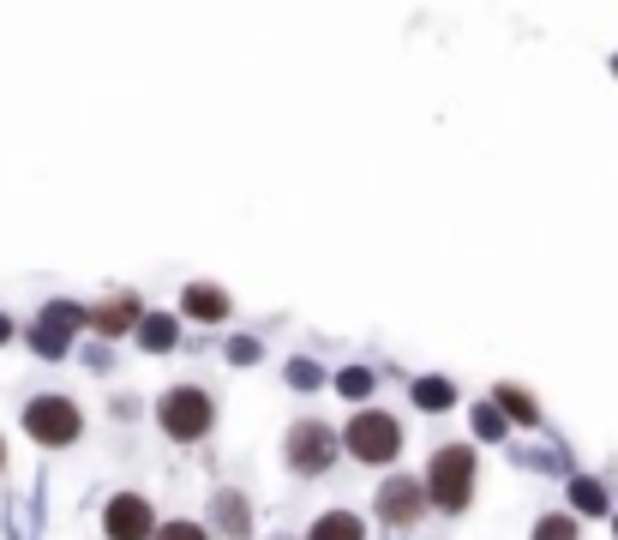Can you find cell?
Segmentation results:
<instances>
[{
	"label": "cell",
	"mask_w": 618,
	"mask_h": 540,
	"mask_svg": "<svg viewBox=\"0 0 618 540\" xmlns=\"http://www.w3.org/2000/svg\"><path fill=\"white\" fill-rule=\"evenodd\" d=\"M421 487H426V504H433L438 516H463L480 492V450L463 445V438H456V445H433V457H426V468H421Z\"/></svg>",
	"instance_id": "cell-1"
},
{
	"label": "cell",
	"mask_w": 618,
	"mask_h": 540,
	"mask_svg": "<svg viewBox=\"0 0 618 540\" xmlns=\"http://www.w3.org/2000/svg\"><path fill=\"white\" fill-rule=\"evenodd\" d=\"M156 433L168 438V445H205L210 433H217V397H210L205 385H193V378H181V385H168L163 397H156Z\"/></svg>",
	"instance_id": "cell-2"
},
{
	"label": "cell",
	"mask_w": 618,
	"mask_h": 540,
	"mask_svg": "<svg viewBox=\"0 0 618 540\" xmlns=\"http://www.w3.org/2000/svg\"><path fill=\"white\" fill-rule=\"evenodd\" d=\"M402 445H409V426L397 421L390 409H355L343 421V457L348 463H361V468H397Z\"/></svg>",
	"instance_id": "cell-3"
},
{
	"label": "cell",
	"mask_w": 618,
	"mask_h": 540,
	"mask_svg": "<svg viewBox=\"0 0 618 540\" xmlns=\"http://www.w3.org/2000/svg\"><path fill=\"white\" fill-rule=\"evenodd\" d=\"M18 426H25V438L37 450H73L91 421H85V409H78L66 390H37V397L18 409Z\"/></svg>",
	"instance_id": "cell-4"
},
{
	"label": "cell",
	"mask_w": 618,
	"mask_h": 540,
	"mask_svg": "<svg viewBox=\"0 0 618 540\" xmlns=\"http://www.w3.org/2000/svg\"><path fill=\"white\" fill-rule=\"evenodd\" d=\"M336 457H343V426L319 421V414H307L283 433V468L295 480H324L336 468Z\"/></svg>",
	"instance_id": "cell-5"
},
{
	"label": "cell",
	"mask_w": 618,
	"mask_h": 540,
	"mask_svg": "<svg viewBox=\"0 0 618 540\" xmlns=\"http://www.w3.org/2000/svg\"><path fill=\"white\" fill-rule=\"evenodd\" d=\"M78 331H91V307L73 300V295H54V300H42L37 319L25 324V348L37 360H66L73 343H78Z\"/></svg>",
	"instance_id": "cell-6"
},
{
	"label": "cell",
	"mask_w": 618,
	"mask_h": 540,
	"mask_svg": "<svg viewBox=\"0 0 618 540\" xmlns=\"http://www.w3.org/2000/svg\"><path fill=\"white\" fill-rule=\"evenodd\" d=\"M426 511H433V504H426L421 475H397V468H390L373 487V516L385 528H414V523H426Z\"/></svg>",
	"instance_id": "cell-7"
},
{
	"label": "cell",
	"mask_w": 618,
	"mask_h": 540,
	"mask_svg": "<svg viewBox=\"0 0 618 540\" xmlns=\"http://www.w3.org/2000/svg\"><path fill=\"white\" fill-rule=\"evenodd\" d=\"M156 528H163V516L144 492L127 487L103 499V540H156Z\"/></svg>",
	"instance_id": "cell-8"
},
{
	"label": "cell",
	"mask_w": 618,
	"mask_h": 540,
	"mask_svg": "<svg viewBox=\"0 0 618 540\" xmlns=\"http://www.w3.org/2000/svg\"><path fill=\"white\" fill-rule=\"evenodd\" d=\"M144 312H151V307H144L139 288H115V295L91 300V336H96V343H120V336H139Z\"/></svg>",
	"instance_id": "cell-9"
},
{
	"label": "cell",
	"mask_w": 618,
	"mask_h": 540,
	"mask_svg": "<svg viewBox=\"0 0 618 540\" xmlns=\"http://www.w3.org/2000/svg\"><path fill=\"white\" fill-rule=\"evenodd\" d=\"M181 324H198V331H217V324L234 319V295L222 283H210V277H193V283H181Z\"/></svg>",
	"instance_id": "cell-10"
},
{
	"label": "cell",
	"mask_w": 618,
	"mask_h": 540,
	"mask_svg": "<svg viewBox=\"0 0 618 540\" xmlns=\"http://www.w3.org/2000/svg\"><path fill=\"white\" fill-rule=\"evenodd\" d=\"M205 528L217 540H253V499H246V487H217L210 492Z\"/></svg>",
	"instance_id": "cell-11"
},
{
	"label": "cell",
	"mask_w": 618,
	"mask_h": 540,
	"mask_svg": "<svg viewBox=\"0 0 618 540\" xmlns=\"http://www.w3.org/2000/svg\"><path fill=\"white\" fill-rule=\"evenodd\" d=\"M132 343H139V355H156V360H163V355H181V348H186V324H181V312L151 307Z\"/></svg>",
	"instance_id": "cell-12"
},
{
	"label": "cell",
	"mask_w": 618,
	"mask_h": 540,
	"mask_svg": "<svg viewBox=\"0 0 618 540\" xmlns=\"http://www.w3.org/2000/svg\"><path fill=\"white\" fill-rule=\"evenodd\" d=\"M492 402H499V414L511 426H528V433H541L546 426V409L535 402V390H523L516 378H499V385H492Z\"/></svg>",
	"instance_id": "cell-13"
},
{
	"label": "cell",
	"mask_w": 618,
	"mask_h": 540,
	"mask_svg": "<svg viewBox=\"0 0 618 540\" xmlns=\"http://www.w3.org/2000/svg\"><path fill=\"white\" fill-rule=\"evenodd\" d=\"M565 499H570V516H577V523L613 516V487H606L601 475H570L565 480Z\"/></svg>",
	"instance_id": "cell-14"
},
{
	"label": "cell",
	"mask_w": 618,
	"mask_h": 540,
	"mask_svg": "<svg viewBox=\"0 0 618 540\" xmlns=\"http://www.w3.org/2000/svg\"><path fill=\"white\" fill-rule=\"evenodd\" d=\"M409 402L421 414H451L456 402H463V390H456V378H445V373H414L409 378Z\"/></svg>",
	"instance_id": "cell-15"
},
{
	"label": "cell",
	"mask_w": 618,
	"mask_h": 540,
	"mask_svg": "<svg viewBox=\"0 0 618 540\" xmlns=\"http://www.w3.org/2000/svg\"><path fill=\"white\" fill-rule=\"evenodd\" d=\"M300 540H366V516H361V511H348V504H331V511L312 516Z\"/></svg>",
	"instance_id": "cell-16"
},
{
	"label": "cell",
	"mask_w": 618,
	"mask_h": 540,
	"mask_svg": "<svg viewBox=\"0 0 618 540\" xmlns=\"http://www.w3.org/2000/svg\"><path fill=\"white\" fill-rule=\"evenodd\" d=\"M331 390H336V397H348L355 409H373L378 373H373V367H361V360H348V367H336V373H331Z\"/></svg>",
	"instance_id": "cell-17"
},
{
	"label": "cell",
	"mask_w": 618,
	"mask_h": 540,
	"mask_svg": "<svg viewBox=\"0 0 618 540\" xmlns=\"http://www.w3.org/2000/svg\"><path fill=\"white\" fill-rule=\"evenodd\" d=\"M468 433H475L480 445H504V438H511V421L499 414L492 397H480V402H468Z\"/></svg>",
	"instance_id": "cell-18"
},
{
	"label": "cell",
	"mask_w": 618,
	"mask_h": 540,
	"mask_svg": "<svg viewBox=\"0 0 618 540\" xmlns=\"http://www.w3.org/2000/svg\"><path fill=\"white\" fill-rule=\"evenodd\" d=\"M283 385H288V390H324V385H331V373H324V367H319L312 355H288Z\"/></svg>",
	"instance_id": "cell-19"
},
{
	"label": "cell",
	"mask_w": 618,
	"mask_h": 540,
	"mask_svg": "<svg viewBox=\"0 0 618 540\" xmlns=\"http://www.w3.org/2000/svg\"><path fill=\"white\" fill-rule=\"evenodd\" d=\"M528 540H582V523L570 511H546V516H535Z\"/></svg>",
	"instance_id": "cell-20"
},
{
	"label": "cell",
	"mask_w": 618,
	"mask_h": 540,
	"mask_svg": "<svg viewBox=\"0 0 618 540\" xmlns=\"http://www.w3.org/2000/svg\"><path fill=\"white\" fill-rule=\"evenodd\" d=\"M222 360H229V367H258V360H265V336L234 331L229 343H222Z\"/></svg>",
	"instance_id": "cell-21"
},
{
	"label": "cell",
	"mask_w": 618,
	"mask_h": 540,
	"mask_svg": "<svg viewBox=\"0 0 618 540\" xmlns=\"http://www.w3.org/2000/svg\"><path fill=\"white\" fill-rule=\"evenodd\" d=\"M156 540H217V535L205 528V516H163Z\"/></svg>",
	"instance_id": "cell-22"
},
{
	"label": "cell",
	"mask_w": 618,
	"mask_h": 540,
	"mask_svg": "<svg viewBox=\"0 0 618 540\" xmlns=\"http://www.w3.org/2000/svg\"><path fill=\"white\" fill-rule=\"evenodd\" d=\"M108 414H115V421H139V414H151V402L132 397V390H120V397H108Z\"/></svg>",
	"instance_id": "cell-23"
},
{
	"label": "cell",
	"mask_w": 618,
	"mask_h": 540,
	"mask_svg": "<svg viewBox=\"0 0 618 540\" xmlns=\"http://www.w3.org/2000/svg\"><path fill=\"white\" fill-rule=\"evenodd\" d=\"M18 336H25V324H18L13 312L0 307V348H7V343H18Z\"/></svg>",
	"instance_id": "cell-24"
},
{
	"label": "cell",
	"mask_w": 618,
	"mask_h": 540,
	"mask_svg": "<svg viewBox=\"0 0 618 540\" xmlns=\"http://www.w3.org/2000/svg\"><path fill=\"white\" fill-rule=\"evenodd\" d=\"M85 360H91L96 373H108V367H115V355H108V343H96V348H91V355H85Z\"/></svg>",
	"instance_id": "cell-25"
},
{
	"label": "cell",
	"mask_w": 618,
	"mask_h": 540,
	"mask_svg": "<svg viewBox=\"0 0 618 540\" xmlns=\"http://www.w3.org/2000/svg\"><path fill=\"white\" fill-rule=\"evenodd\" d=\"M0 475H7V438H0Z\"/></svg>",
	"instance_id": "cell-26"
},
{
	"label": "cell",
	"mask_w": 618,
	"mask_h": 540,
	"mask_svg": "<svg viewBox=\"0 0 618 540\" xmlns=\"http://www.w3.org/2000/svg\"><path fill=\"white\" fill-rule=\"evenodd\" d=\"M613 540H618V511H613Z\"/></svg>",
	"instance_id": "cell-27"
},
{
	"label": "cell",
	"mask_w": 618,
	"mask_h": 540,
	"mask_svg": "<svg viewBox=\"0 0 618 540\" xmlns=\"http://www.w3.org/2000/svg\"><path fill=\"white\" fill-rule=\"evenodd\" d=\"M613 73H618V54H613Z\"/></svg>",
	"instance_id": "cell-28"
},
{
	"label": "cell",
	"mask_w": 618,
	"mask_h": 540,
	"mask_svg": "<svg viewBox=\"0 0 618 540\" xmlns=\"http://www.w3.org/2000/svg\"><path fill=\"white\" fill-rule=\"evenodd\" d=\"M276 540H295V535H276Z\"/></svg>",
	"instance_id": "cell-29"
}]
</instances>
